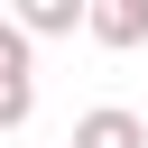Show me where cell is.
I'll return each mask as SVG.
<instances>
[{
  "instance_id": "1",
  "label": "cell",
  "mask_w": 148,
  "mask_h": 148,
  "mask_svg": "<svg viewBox=\"0 0 148 148\" xmlns=\"http://www.w3.org/2000/svg\"><path fill=\"white\" fill-rule=\"evenodd\" d=\"M37 111V37L0 18V130H28Z\"/></svg>"
},
{
  "instance_id": "4",
  "label": "cell",
  "mask_w": 148,
  "mask_h": 148,
  "mask_svg": "<svg viewBox=\"0 0 148 148\" xmlns=\"http://www.w3.org/2000/svg\"><path fill=\"white\" fill-rule=\"evenodd\" d=\"M9 28H28V37H74V28H83V0H9Z\"/></svg>"
},
{
  "instance_id": "3",
  "label": "cell",
  "mask_w": 148,
  "mask_h": 148,
  "mask_svg": "<svg viewBox=\"0 0 148 148\" xmlns=\"http://www.w3.org/2000/svg\"><path fill=\"white\" fill-rule=\"evenodd\" d=\"M65 148H148V120L139 111H120V102H102V111H83L74 120V139Z\"/></svg>"
},
{
  "instance_id": "2",
  "label": "cell",
  "mask_w": 148,
  "mask_h": 148,
  "mask_svg": "<svg viewBox=\"0 0 148 148\" xmlns=\"http://www.w3.org/2000/svg\"><path fill=\"white\" fill-rule=\"evenodd\" d=\"M83 37L92 46H139L148 37V0H83Z\"/></svg>"
}]
</instances>
